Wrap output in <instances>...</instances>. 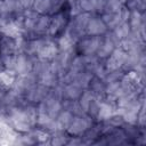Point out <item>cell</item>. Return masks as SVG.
Wrapping results in <instances>:
<instances>
[{
  "label": "cell",
  "instance_id": "6da1fadb",
  "mask_svg": "<svg viewBox=\"0 0 146 146\" xmlns=\"http://www.w3.org/2000/svg\"><path fill=\"white\" fill-rule=\"evenodd\" d=\"M3 54V41H2V38L0 36V62H1V59H2V55Z\"/></svg>",
  "mask_w": 146,
  "mask_h": 146
}]
</instances>
